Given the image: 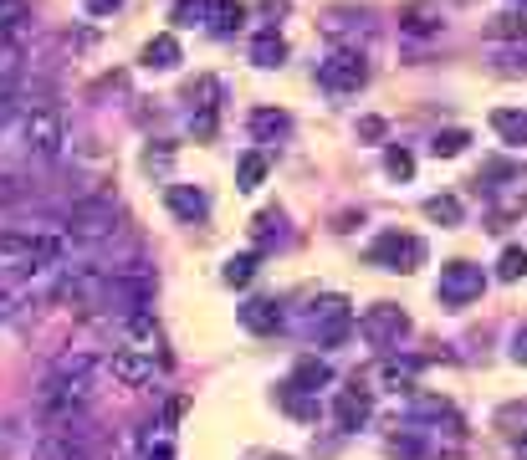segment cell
<instances>
[{
    "label": "cell",
    "instance_id": "cell-8",
    "mask_svg": "<svg viewBox=\"0 0 527 460\" xmlns=\"http://www.w3.org/2000/svg\"><path fill=\"white\" fill-rule=\"evenodd\" d=\"M481 287H487L481 266H471V261H446V266H441V287H435V297H441L446 307H466V302L481 297Z\"/></svg>",
    "mask_w": 527,
    "mask_h": 460
},
{
    "label": "cell",
    "instance_id": "cell-25",
    "mask_svg": "<svg viewBox=\"0 0 527 460\" xmlns=\"http://www.w3.org/2000/svg\"><path fill=\"white\" fill-rule=\"evenodd\" d=\"M277 394H282V409H287V414H297V420H318V399H313V394H302V389H292V384H282Z\"/></svg>",
    "mask_w": 527,
    "mask_h": 460
},
{
    "label": "cell",
    "instance_id": "cell-42",
    "mask_svg": "<svg viewBox=\"0 0 527 460\" xmlns=\"http://www.w3.org/2000/svg\"><path fill=\"white\" fill-rule=\"evenodd\" d=\"M512 450H517V460H527V430H522V435L512 440Z\"/></svg>",
    "mask_w": 527,
    "mask_h": 460
},
{
    "label": "cell",
    "instance_id": "cell-20",
    "mask_svg": "<svg viewBox=\"0 0 527 460\" xmlns=\"http://www.w3.org/2000/svg\"><path fill=\"white\" fill-rule=\"evenodd\" d=\"M205 21H210V31H221V36H231L241 21H246V6H236V0H210V11H205Z\"/></svg>",
    "mask_w": 527,
    "mask_h": 460
},
{
    "label": "cell",
    "instance_id": "cell-3",
    "mask_svg": "<svg viewBox=\"0 0 527 460\" xmlns=\"http://www.w3.org/2000/svg\"><path fill=\"white\" fill-rule=\"evenodd\" d=\"M62 144H67L62 113H57L52 103H31V108L21 113V149H26L31 159H41V164H52V159L62 154Z\"/></svg>",
    "mask_w": 527,
    "mask_h": 460
},
{
    "label": "cell",
    "instance_id": "cell-29",
    "mask_svg": "<svg viewBox=\"0 0 527 460\" xmlns=\"http://www.w3.org/2000/svg\"><path fill=\"white\" fill-rule=\"evenodd\" d=\"M251 236H256V246H272V241H282V215H277V210L256 215V220H251Z\"/></svg>",
    "mask_w": 527,
    "mask_h": 460
},
{
    "label": "cell",
    "instance_id": "cell-13",
    "mask_svg": "<svg viewBox=\"0 0 527 460\" xmlns=\"http://www.w3.org/2000/svg\"><path fill=\"white\" fill-rule=\"evenodd\" d=\"M123 348H134V353H149V358H159V328H154V317H149V312H134V317H123Z\"/></svg>",
    "mask_w": 527,
    "mask_h": 460
},
{
    "label": "cell",
    "instance_id": "cell-19",
    "mask_svg": "<svg viewBox=\"0 0 527 460\" xmlns=\"http://www.w3.org/2000/svg\"><path fill=\"white\" fill-rule=\"evenodd\" d=\"M251 62H256V67H282V62H287V41H282L277 31H261V36L251 41Z\"/></svg>",
    "mask_w": 527,
    "mask_h": 460
},
{
    "label": "cell",
    "instance_id": "cell-24",
    "mask_svg": "<svg viewBox=\"0 0 527 460\" xmlns=\"http://www.w3.org/2000/svg\"><path fill=\"white\" fill-rule=\"evenodd\" d=\"M425 220H435V225H461V200H456V195H430V200H425Z\"/></svg>",
    "mask_w": 527,
    "mask_h": 460
},
{
    "label": "cell",
    "instance_id": "cell-38",
    "mask_svg": "<svg viewBox=\"0 0 527 460\" xmlns=\"http://www.w3.org/2000/svg\"><path fill=\"white\" fill-rule=\"evenodd\" d=\"M11 113H16V87H11V82H0V123H6Z\"/></svg>",
    "mask_w": 527,
    "mask_h": 460
},
{
    "label": "cell",
    "instance_id": "cell-27",
    "mask_svg": "<svg viewBox=\"0 0 527 460\" xmlns=\"http://www.w3.org/2000/svg\"><path fill=\"white\" fill-rule=\"evenodd\" d=\"M21 21H31V0H0V36H16Z\"/></svg>",
    "mask_w": 527,
    "mask_h": 460
},
{
    "label": "cell",
    "instance_id": "cell-17",
    "mask_svg": "<svg viewBox=\"0 0 527 460\" xmlns=\"http://www.w3.org/2000/svg\"><path fill=\"white\" fill-rule=\"evenodd\" d=\"M144 67H149V72H169V67H180V41H174L169 31H159V36L144 46Z\"/></svg>",
    "mask_w": 527,
    "mask_h": 460
},
{
    "label": "cell",
    "instance_id": "cell-44",
    "mask_svg": "<svg viewBox=\"0 0 527 460\" xmlns=\"http://www.w3.org/2000/svg\"><path fill=\"white\" fill-rule=\"evenodd\" d=\"M522 6H527V0H522Z\"/></svg>",
    "mask_w": 527,
    "mask_h": 460
},
{
    "label": "cell",
    "instance_id": "cell-18",
    "mask_svg": "<svg viewBox=\"0 0 527 460\" xmlns=\"http://www.w3.org/2000/svg\"><path fill=\"white\" fill-rule=\"evenodd\" d=\"M492 128L502 144H527V113L522 108H497L492 113Z\"/></svg>",
    "mask_w": 527,
    "mask_h": 460
},
{
    "label": "cell",
    "instance_id": "cell-7",
    "mask_svg": "<svg viewBox=\"0 0 527 460\" xmlns=\"http://www.w3.org/2000/svg\"><path fill=\"white\" fill-rule=\"evenodd\" d=\"M318 82H323L328 92H359V87L369 82L364 52H354V46H338L328 62H318Z\"/></svg>",
    "mask_w": 527,
    "mask_h": 460
},
{
    "label": "cell",
    "instance_id": "cell-1",
    "mask_svg": "<svg viewBox=\"0 0 527 460\" xmlns=\"http://www.w3.org/2000/svg\"><path fill=\"white\" fill-rule=\"evenodd\" d=\"M98 358L93 353H62L52 363V374L41 379L36 394V414L47 420V430H82L87 399H93V379H98Z\"/></svg>",
    "mask_w": 527,
    "mask_h": 460
},
{
    "label": "cell",
    "instance_id": "cell-41",
    "mask_svg": "<svg viewBox=\"0 0 527 460\" xmlns=\"http://www.w3.org/2000/svg\"><path fill=\"white\" fill-rule=\"evenodd\" d=\"M512 358H517V363H527V328H517V333H512Z\"/></svg>",
    "mask_w": 527,
    "mask_h": 460
},
{
    "label": "cell",
    "instance_id": "cell-28",
    "mask_svg": "<svg viewBox=\"0 0 527 460\" xmlns=\"http://www.w3.org/2000/svg\"><path fill=\"white\" fill-rule=\"evenodd\" d=\"M497 276H502V282H522V276H527V251L522 246H507L502 261H497Z\"/></svg>",
    "mask_w": 527,
    "mask_h": 460
},
{
    "label": "cell",
    "instance_id": "cell-34",
    "mask_svg": "<svg viewBox=\"0 0 527 460\" xmlns=\"http://www.w3.org/2000/svg\"><path fill=\"white\" fill-rule=\"evenodd\" d=\"M487 36H492V41H502V36H527V16H497V21L487 26Z\"/></svg>",
    "mask_w": 527,
    "mask_h": 460
},
{
    "label": "cell",
    "instance_id": "cell-21",
    "mask_svg": "<svg viewBox=\"0 0 527 460\" xmlns=\"http://www.w3.org/2000/svg\"><path fill=\"white\" fill-rule=\"evenodd\" d=\"M287 128H292V118H287L282 108H256V113H251V133L261 138V144H267V138H282Z\"/></svg>",
    "mask_w": 527,
    "mask_h": 460
},
{
    "label": "cell",
    "instance_id": "cell-9",
    "mask_svg": "<svg viewBox=\"0 0 527 460\" xmlns=\"http://www.w3.org/2000/svg\"><path fill=\"white\" fill-rule=\"evenodd\" d=\"M307 328H313L318 348H338L348 333H354V312H348L343 297H323V302L313 307V317H307Z\"/></svg>",
    "mask_w": 527,
    "mask_h": 460
},
{
    "label": "cell",
    "instance_id": "cell-40",
    "mask_svg": "<svg viewBox=\"0 0 527 460\" xmlns=\"http://www.w3.org/2000/svg\"><path fill=\"white\" fill-rule=\"evenodd\" d=\"M123 0H87V16H113Z\"/></svg>",
    "mask_w": 527,
    "mask_h": 460
},
{
    "label": "cell",
    "instance_id": "cell-16",
    "mask_svg": "<svg viewBox=\"0 0 527 460\" xmlns=\"http://www.w3.org/2000/svg\"><path fill=\"white\" fill-rule=\"evenodd\" d=\"M292 389H302V394H318L323 384H333V368L323 363V358H302L297 368H292V379H287Z\"/></svg>",
    "mask_w": 527,
    "mask_h": 460
},
{
    "label": "cell",
    "instance_id": "cell-4",
    "mask_svg": "<svg viewBox=\"0 0 527 460\" xmlns=\"http://www.w3.org/2000/svg\"><path fill=\"white\" fill-rule=\"evenodd\" d=\"M118 230V205L108 195H93V200H77L67 210V225H62V236L77 241V246H93V241H108Z\"/></svg>",
    "mask_w": 527,
    "mask_h": 460
},
{
    "label": "cell",
    "instance_id": "cell-15",
    "mask_svg": "<svg viewBox=\"0 0 527 460\" xmlns=\"http://www.w3.org/2000/svg\"><path fill=\"white\" fill-rule=\"evenodd\" d=\"M492 190H497V205H492L497 225H507V220L527 215V179H507V184H492Z\"/></svg>",
    "mask_w": 527,
    "mask_h": 460
},
{
    "label": "cell",
    "instance_id": "cell-30",
    "mask_svg": "<svg viewBox=\"0 0 527 460\" xmlns=\"http://www.w3.org/2000/svg\"><path fill=\"white\" fill-rule=\"evenodd\" d=\"M384 174H389V179H410V174H415V154L400 149V144L384 149Z\"/></svg>",
    "mask_w": 527,
    "mask_h": 460
},
{
    "label": "cell",
    "instance_id": "cell-43",
    "mask_svg": "<svg viewBox=\"0 0 527 460\" xmlns=\"http://www.w3.org/2000/svg\"><path fill=\"white\" fill-rule=\"evenodd\" d=\"M267 460H287V455H267Z\"/></svg>",
    "mask_w": 527,
    "mask_h": 460
},
{
    "label": "cell",
    "instance_id": "cell-14",
    "mask_svg": "<svg viewBox=\"0 0 527 460\" xmlns=\"http://www.w3.org/2000/svg\"><path fill=\"white\" fill-rule=\"evenodd\" d=\"M169 210L180 215L185 225H195V220H205L210 215V200H205V190H195V184H169Z\"/></svg>",
    "mask_w": 527,
    "mask_h": 460
},
{
    "label": "cell",
    "instance_id": "cell-36",
    "mask_svg": "<svg viewBox=\"0 0 527 460\" xmlns=\"http://www.w3.org/2000/svg\"><path fill=\"white\" fill-rule=\"evenodd\" d=\"M21 200V179L11 169H0V205H16Z\"/></svg>",
    "mask_w": 527,
    "mask_h": 460
},
{
    "label": "cell",
    "instance_id": "cell-37",
    "mask_svg": "<svg viewBox=\"0 0 527 460\" xmlns=\"http://www.w3.org/2000/svg\"><path fill=\"white\" fill-rule=\"evenodd\" d=\"M359 138H369V144H379V138H384V118H359Z\"/></svg>",
    "mask_w": 527,
    "mask_h": 460
},
{
    "label": "cell",
    "instance_id": "cell-10",
    "mask_svg": "<svg viewBox=\"0 0 527 460\" xmlns=\"http://www.w3.org/2000/svg\"><path fill=\"white\" fill-rule=\"evenodd\" d=\"M108 374H113L118 384H128V389H144V384H154V374H159V358L134 353V348H118V353L108 358Z\"/></svg>",
    "mask_w": 527,
    "mask_h": 460
},
{
    "label": "cell",
    "instance_id": "cell-22",
    "mask_svg": "<svg viewBox=\"0 0 527 460\" xmlns=\"http://www.w3.org/2000/svg\"><path fill=\"white\" fill-rule=\"evenodd\" d=\"M379 374H384V384H389V389H410V384H415V374H420V358H384Z\"/></svg>",
    "mask_w": 527,
    "mask_h": 460
},
{
    "label": "cell",
    "instance_id": "cell-39",
    "mask_svg": "<svg viewBox=\"0 0 527 460\" xmlns=\"http://www.w3.org/2000/svg\"><path fill=\"white\" fill-rule=\"evenodd\" d=\"M389 450H394V455H420V440H415V435H405V440L394 435V440H389Z\"/></svg>",
    "mask_w": 527,
    "mask_h": 460
},
{
    "label": "cell",
    "instance_id": "cell-23",
    "mask_svg": "<svg viewBox=\"0 0 527 460\" xmlns=\"http://www.w3.org/2000/svg\"><path fill=\"white\" fill-rule=\"evenodd\" d=\"M466 144H471L466 128H446V133L430 138V154H435V159H456V154H466Z\"/></svg>",
    "mask_w": 527,
    "mask_h": 460
},
{
    "label": "cell",
    "instance_id": "cell-31",
    "mask_svg": "<svg viewBox=\"0 0 527 460\" xmlns=\"http://www.w3.org/2000/svg\"><path fill=\"white\" fill-rule=\"evenodd\" d=\"M16 72H21V46L16 36H0V82H16Z\"/></svg>",
    "mask_w": 527,
    "mask_h": 460
},
{
    "label": "cell",
    "instance_id": "cell-35",
    "mask_svg": "<svg viewBox=\"0 0 527 460\" xmlns=\"http://www.w3.org/2000/svg\"><path fill=\"white\" fill-rule=\"evenodd\" d=\"M400 21H405V31H415V36H425V31H435V26H441V21H430V16H425V6H410Z\"/></svg>",
    "mask_w": 527,
    "mask_h": 460
},
{
    "label": "cell",
    "instance_id": "cell-12",
    "mask_svg": "<svg viewBox=\"0 0 527 460\" xmlns=\"http://www.w3.org/2000/svg\"><path fill=\"white\" fill-rule=\"evenodd\" d=\"M241 328L246 333H277L282 328V302L277 297H251L241 307Z\"/></svg>",
    "mask_w": 527,
    "mask_h": 460
},
{
    "label": "cell",
    "instance_id": "cell-33",
    "mask_svg": "<svg viewBox=\"0 0 527 460\" xmlns=\"http://www.w3.org/2000/svg\"><path fill=\"white\" fill-rule=\"evenodd\" d=\"M205 11H210V0H174V21H180V26L205 21Z\"/></svg>",
    "mask_w": 527,
    "mask_h": 460
},
{
    "label": "cell",
    "instance_id": "cell-26",
    "mask_svg": "<svg viewBox=\"0 0 527 460\" xmlns=\"http://www.w3.org/2000/svg\"><path fill=\"white\" fill-rule=\"evenodd\" d=\"M261 179H267V154H241V164H236V184H241V190H256V184Z\"/></svg>",
    "mask_w": 527,
    "mask_h": 460
},
{
    "label": "cell",
    "instance_id": "cell-32",
    "mask_svg": "<svg viewBox=\"0 0 527 460\" xmlns=\"http://www.w3.org/2000/svg\"><path fill=\"white\" fill-rule=\"evenodd\" d=\"M221 276H226V287H246L251 276H256V256H231Z\"/></svg>",
    "mask_w": 527,
    "mask_h": 460
},
{
    "label": "cell",
    "instance_id": "cell-11",
    "mask_svg": "<svg viewBox=\"0 0 527 460\" xmlns=\"http://www.w3.org/2000/svg\"><path fill=\"white\" fill-rule=\"evenodd\" d=\"M369 414H374V399H369V389H338V399H333V420H338V430H364L369 425Z\"/></svg>",
    "mask_w": 527,
    "mask_h": 460
},
{
    "label": "cell",
    "instance_id": "cell-6",
    "mask_svg": "<svg viewBox=\"0 0 527 460\" xmlns=\"http://www.w3.org/2000/svg\"><path fill=\"white\" fill-rule=\"evenodd\" d=\"M369 261L384 266V271H415V266H425V241L405 236V230H384V236L369 246Z\"/></svg>",
    "mask_w": 527,
    "mask_h": 460
},
{
    "label": "cell",
    "instance_id": "cell-5",
    "mask_svg": "<svg viewBox=\"0 0 527 460\" xmlns=\"http://www.w3.org/2000/svg\"><path fill=\"white\" fill-rule=\"evenodd\" d=\"M359 333H364L374 348H400L405 333H410V312L394 307V302H374V307L359 317Z\"/></svg>",
    "mask_w": 527,
    "mask_h": 460
},
{
    "label": "cell",
    "instance_id": "cell-2",
    "mask_svg": "<svg viewBox=\"0 0 527 460\" xmlns=\"http://www.w3.org/2000/svg\"><path fill=\"white\" fill-rule=\"evenodd\" d=\"M62 256L57 236H41V230H0V271H47Z\"/></svg>",
    "mask_w": 527,
    "mask_h": 460
}]
</instances>
